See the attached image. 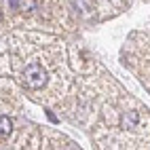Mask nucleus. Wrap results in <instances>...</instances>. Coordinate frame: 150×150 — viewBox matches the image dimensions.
<instances>
[{"mask_svg":"<svg viewBox=\"0 0 150 150\" xmlns=\"http://www.w3.org/2000/svg\"><path fill=\"white\" fill-rule=\"evenodd\" d=\"M23 85L28 89H42L47 85V70L40 66V64H30L25 70H23Z\"/></svg>","mask_w":150,"mask_h":150,"instance_id":"nucleus-1","label":"nucleus"},{"mask_svg":"<svg viewBox=\"0 0 150 150\" xmlns=\"http://www.w3.org/2000/svg\"><path fill=\"white\" fill-rule=\"evenodd\" d=\"M11 6L15 11H34L36 0H11Z\"/></svg>","mask_w":150,"mask_h":150,"instance_id":"nucleus-2","label":"nucleus"},{"mask_svg":"<svg viewBox=\"0 0 150 150\" xmlns=\"http://www.w3.org/2000/svg\"><path fill=\"white\" fill-rule=\"evenodd\" d=\"M135 125H137V112H125L123 121H121V127L123 129H133Z\"/></svg>","mask_w":150,"mask_h":150,"instance_id":"nucleus-3","label":"nucleus"},{"mask_svg":"<svg viewBox=\"0 0 150 150\" xmlns=\"http://www.w3.org/2000/svg\"><path fill=\"white\" fill-rule=\"evenodd\" d=\"M11 131H13V121L2 114V116H0V135L6 137V135H11Z\"/></svg>","mask_w":150,"mask_h":150,"instance_id":"nucleus-4","label":"nucleus"},{"mask_svg":"<svg viewBox=\"0 0 150 150\" xmlns=\"http://www.w3.org/2000/svg\"><path fill=\"white\" fill-rule=\"evenodd\" d=\"M76 4H78V8H83L85 13H89V11H93V8H95L93 0H76Z\"/></svg>","mask_w":150,"mask_h":150,"instance_id":"nucleus-5","label":"nucleus"}]
</instances>
